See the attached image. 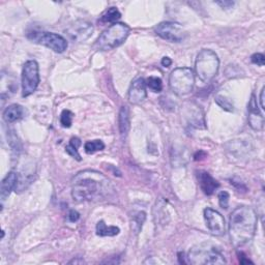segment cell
I'll list each match as a JSON object with an SVG mask.
<instances>
[{"instance_id": "obj_1", "label": "cell", "mask_w": 265, "mask_h": 265, "mask_svg": "<svg viewBox=\"0 0 265 265\" xmlns=\"http://www.w3.org/2000/svg\"><path fill=\"white\" fill-rule=\"evenodd\" d=\"M258 217L252 207L241 205L236 207L229 218L228 232L231 243L241 247L250 242L257 229Z\"/></svg>"}, {"instance_id": "obj_2", "label": "cell", "mask_w": 265, "mask_h": 265, "mask_svg": "<svg viewBox=\"0 0 265 265\" xmlns=\"http://www.w3.org/2000/svg\"><path fill=\"white\" fill-rule=\"evenodd\" d=\"M111 189L109 179L95 171H83L73 180L72 196L77 202L92 201L103 198Z\"/></svg>"}, {"instance_id": "obj_3", "label": "cell", "mask_w": 265, "mask_h": 265, "mask_svg": "<svg viewBox=\"0 0 265 265\" xmlns=\"http://www.w3.org/2000/svg\"><path fill=\"white\" fill-rule=\"evenodd\" d=\"M188 263L194 265H220L227 263L218 246L203 242L193 246L188 253Z\"/></svg>"}, {"instance_id": "obj_4", "label": "cell", "mask_w": 265, "mask_h": 265, "mask_svg": "<svg viewBox=\"0 0 265 265\" xmlns=\"http://www.w3.org/2000/svg\"><path fill=\"white\" fill-rule=\"evenodd\" d=\"M220 69V59L217 53L210 49H203L199 52L195 61V72L199 80L209 83L218 75Z\"/></svg>"}, {"instance_id": "obj_5", "label": "cell", "mask_w": 265, "mask_h": 265, "mask_svg": "<svg viewBox=\"0 0 265 265\" xmlns=\"http://www.w3.org/2000/svg\"><path fill=\"white\" fill-rule=\"evenodd\" d=\"M129 27L124 23H114L95 41L94 47L101 51H110L122 45L129 35Z\"/></svg>"}, {"instance_id": "obj_6", "label": "cell", "mask_w": 265, "mask_h": 265, "mask_svg": "<svg viewBox=\"0 0 265 265\" xmlns=\"http://www.w3.org/2000/svg\"><path fill=\"white\" fill-rule=\"evenodd\" d=\"M195 85V74L190 68H178L169 76V87L179 96H184L193 91Z\"/></svg>"}, {"instance_id": "obj_7", "label": "cell", "mask_w": 265, "mask_h": 265, "mask_svg": "<svg viewBox=\"0 0 265 265\" xmlns=\"http://www.w3.org/2000/svg\"><path fill=\"white\" fill-rule=\"evenodd\" d=\"M40 70L36 60L25 62L22 70V95L27 97L35 92L40 84Z\"/></svg>"}, {"instance_id": "obj_8", "label": "cell", "mask_w": 265, "mask_h": 265, "mask_svg": "<svg viewBox=\"0 0 265 265\" xmlns=\"http://www.w3.org/2000/svg\"><path fill=\"white\" fill-rule=\"evenodd\" d=\"M32 40L38 44L53 50L56 53H62L68 48L66 40L53 32H33Z\"/></svg>"}, {"instance_id": "obj_9", "label": "cell", "mask_w": 265, "mask_h": 265, "mask_svg": "<svg viewBox=\"0 0 265 265\" xmlns=\"http://www.w3.org/2000/svg\"><path fill=\"white\" fill-rule=\"evenodd\" d=\"M155 31L160 38L170 43H180L187 36L185 29L176 22H162L155 28Z\"/></svg>"}, {"instance_id": "obj_10", "label": "cell", "mask_w": 265, "mask_h": 265, "mask_svg": "<svg viewBox=\"0 0 265 265\" xmlns=\"http://www.w3.org/2000/svg\"><path fill=\"white\" fill-rule=\"evenodd\" d=\"M93 32V26L91 23L79 20L74 22L68 29L65 30L66 36L74 43H82L88 40Z\"/></svg>"}, {"instance_id": "obj_11", "label": "cell", "mask_w": 265, "mask_h": 265, "mask_svg": "<svg viewBox=\"0 0 265 265\" xmlns=\"http://www.w3.org/2000/svg\"><path fill=\"white\" fill-rule=\"evenodd\" d=\"M204 220L208 230L213 235L221 236L225 234L226 224L223 215L212 208H205L204 209Z\"/></svg>"}, {"instance_id": "obj_12", "label": "cell", "mask_w": 265, "mask_h": 265, "mask_svg": "<svg viewBox=\"0 0 265 265\" xmlns=\"http://www.w3.org/2000/svg\"><path fill=\"white\" fill-rule=\"evenodd\" d=\"M146 96V81L142 77H139L131 82V84L128 88V102L132 105H139L145 101Z\"/></svg>"}, {"instance_id": "obj_13", "label": "cell", "mask_w": 265, "mask_h": 265, "mask_svg": "<svg viewBox=\"0 0 265 265\" xmlns=\"http://www.w3.org/2000/svg\"><path fill=\"white\" fill-rule=\"evenodd\" d=\"M247 112H248L247 120H248V124H250V126L255 130L263 129L264 118H263V115L261 114V112L258 108L257 99H256L254 94H252L250 102H248Z\"/></svg>"}, {"instance_id": "obj_14", "label": "cell", "mask_w": 265, "mask_h": 265, "mask_svg": "<svg viewBox=\"0 0 265 265\" xmlns=\"http://www.w3.org/2000/svg\"><path fill=\"white\" fill-rule=\"evenodd\" d=\"M198 181H199V185H200L201 190L207 196L212 195L220 187L219 182L207 172L199 173L198 174Z\"/></svg>"}, {"instance_id": "obj_15", "label": "cell", "mask_w": 265, "mask_h": 265, "mask_svg": "<svg viewBox=\"0 0 265 265\" xmlns=\"http://www.w3.org/2000/svg\"><path fill=\"white\" fill-rule=\"evenodd\" d=\"M19 181V175L14 171L10 172L3 180L2 182V188H0V197L2 200L5 201L6 199L11 195V193L17 188Z\"/></svg>"}, {"instance_id": "obj_16", "label": "cell", "mask_w": 265, "mask_h": 265, "mask_svg": "<svg viewBox=\"0 0 265 265\" xmlns=\"http://www.w3.org/2000/svg\"><path fill=\"white\" fill-rule=\"evenodd\" d=\"M26 110L24 107L18 104H13L9 106L4 112V119L8 123H13L25 117Z\"/></svg>"}, {"instance_id": "obj_17", "label": "cell", "mask_w": 265, "mask_h": 265, "mask_svg": "<svg viewBox=\"0 0 265 265\" xmlns=\"http://www.w3.org/2000/svg\"><path fill=\"white\" fill-rule=\"evenodd\" d=\"M118 126L122 138H125L130 128V114L129 109L126 106L121 107L118 116Z\"/></svg>"}, {"instance_id": "obj_18", "label": "cell", "mask_w": 265, "mask_h": 265, "mask_svg": "<svg viewBox=\"0 0 265 265\" xmlns=\"http://www.w3.org/2000/svg\"><path fill=\"white\" fill-rule=\"evenodd\" d=\"M120 229L116 226H107L104 221L96 224V234L98 236H115L118 235Z\"/></svg>"}, {"instance_id": "obj_19", "label": "cell", "mask_w": 265, "mask_h": 265, "mask_svg": "<svg viewBox=\"0 0 265 265\" xmlns=\"http://www.w3.org/2000/svg\"><path fill=\"white\" fill-rule=\"evenodd\" d=\"M121 17L120 12L116 8H110L108 9L103 16L101 17V22L103 23H116V21L119 20Z\"/></svg>"}, {"instance_id": "obj_20", "label": "cell", "mask_w": 265, "mask_h": 265, "mask_svg": "<svg viewBox=\"0 0 265 265\" xmlns=\"http://www.w3.org/2000/svg\"><path fill=\"white\" fill-rule=\"evenodd\" d=\"M81 140L78 138H72L69 145L65 147V152L68 153L71 157L75 158L78 161H81V156L79 155L78 148L81 146Z\"/></svg>"}, {"instance_id": "obj_21", "label": "cell", "mask_w": 265, "mask_h": 265, "mask_svg": "<svg viewBox=\"0 0 265 265\" xmlns=\"http://www.w3.org/2000/svg\"><path fill=\"white\" fill-rule=\"evenodd\" d=\"M145 220H146V213L144 211H139L135 215H132L131 228L135 231V233H139Z\"/></svg>"}, {"instance_id": "obj_22", "label": "cell", "mask_w": 265, "mask_h": 265, "mask_svg": "<svg viewBox=\"0 0 265 265\" xmlns=\"http://www.w3.org/2000/svg\"><path fill=\"white\" fill-rule=\"evenodd\" d=\"M105 148V144L101 140H93V141H88L84 145L85 153L88 155L94 154L96 152H101Z\"/></svg>"}, {"instance_id": "obj_23", "label": "cell", "mask_w": 265, "mask_h": 265, "mask_svg": "<svg viewBox=\"0 0 265 265\" xmlns=\"http://www.w3.org/2000/svg\"><path fill=\"white\" fill-rule=\"evenodd\" d=\"M146 86L154 92H161L163 89V82L158 77H149L146 80Z\"/></svg>"}, {"instance_id": "obj_24", "label": "cell", "mask_w": 265, "mask_h": 265, "mask_svg": "<svg viewBox=\"0 0 265 265\" xmlns=\"http://www.w3.org/2000/svg\"><path fill=\"white\" fill-rule=\"evenodd\" d=\"M215 102H217V104L224 110L226 111H229V112H232L234 110V106H233V103H232L229 98H227L226 96H223V95H217L215 96Z\"/></svg>"}, {"instance_id": "obj_25", "label": "cell", "mask_w": 265, "mask_h": 265, "mask_svg": "<svg viewBox=\"0 0 265 265\" xmlns=\"http://www.w3.org/2000/svg\"><path fill=\"white\" fill-rule=\"evenodd\" d=\"M74 114L70 110H63L60 114V124L63 127H71L73 123Z\"/></svg>"}, {"instance_id": "obj_26", "label": "cell", "mask_w": 265, "mask_h": 265, "mask_svg": "<svg viewBox=\"0 0 265 265\" xmlns=\"http://www.w3.org/2000/svg\"><path fill=\"white\" fill-rule=\"evenodd\" d=\"M229 199H230V195L223 191L219 194V203H220V206L224 209H227L228 206H229Z\"/></svg>"}, {"instance_id": "obj_27", "label": "cell", "mask_w": 265, "mask_h": 265, "mask_svg": "<svg viewBox=\"0 0 265 265\" xmlns=\"http://www.w3.org/2000/svg\"><path fill=\"white\" fill-rule=\"evenodd\" d=\"M251 61L254 64H257L259 66H263L264 62H265V57H264V55L262 53H255V54L252 55Z\"/></svg>"}, {"instance_id": "obj_28", "label": "cell", "mask_w": 265, "mask_h": 265, "mask_svg": "<svg viewBox=\"0 0 265 265\" xmlns=\"http://www.w3.org/2000/svg\"><path fill=\"white\" fill-rule=\"evenodd\" d=\"M79 219H80V214H79V212L76 211V210H74V209H72V210L70 211V213H69V220H70V222L75 223V222H77Z\"/></svg>"}, {"instance_id": "obj_29", "label": "cell", "mask_w": 265, "mask_h": 265, "mask_svg": "<svg viewBox=\"0 0 265 265\" xmlns=\"http://www.w3.org/2000/svg\"><path fill=\"white\" fill-rule=\"evenodd\" d=\"M217 5H219L224 10H229V9H231L232 7L234 6V3L233 2H228V0H225V2H218Z\"/></svg>"}, {"instance_id": "obj_30", "label": "cell", "mask_w": 265, "mask_h": 265, "mask_svg": "<svg viewBox=\"0 0 265 265\" xmlns=\"http://www.w3.org/2000/svg\"><path fill=\"white\" fill-rule=\"evenodd\" d=\"M259 103H260V108L262 111L265 110L264 108V87H262L261 92H260V97H259Z\"/></svg>"}, {"instance_id": "obj_31", "label": "cell", "mask_w": 265, "mask_h": 265, "mask_svg": "<svg viewBox=\"0 0 265 265\" xmlns=\"http://www.w3.org/2000/svg\"><path fill=\"white\" fill-rule=\"evenodd\" d=\"M172 64V60L169 57H164L162 59V65L164 68H169V66Z\"/></svg>"}, {"instance_id": "obj_32", "label": "cell", "mask_w": 265, "mask_h": 265, "mask_svg": "<svg viewBox=\"0 0 265 265\" xmlns=\"http://www.w3.org/2000/svg\"><path fill=\"white\" fill-rule=\"evenodd\" d=\"M239 261L241 264H248V263H253L252 261H250L248 259H246L244 256L241 255V257H239Z\"/></svg>"}, {"instance_id": "obj_33", "label": "cell", "mask_w": 265, "mask_h": 265, "mask_svg": "<svg viewBox=\"0 0 265 265\" xmlns=\"http://www.w3.org/2000/svg\"><path fill=\"white\" fill-rule=\"evenodd\" d=\"M73 263H75V264H78V263H80V264H81V263H84V261H83L82 259H81V260H79V259H76V260H75V259H74V260L70 261V264H73Z\"/></svg>"}]
</instances>
